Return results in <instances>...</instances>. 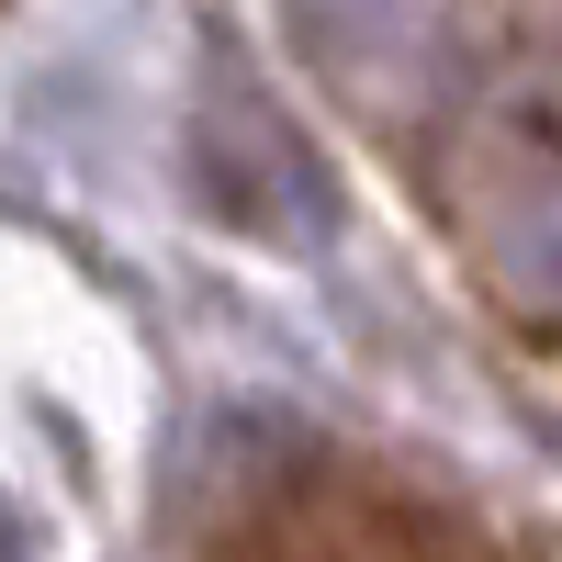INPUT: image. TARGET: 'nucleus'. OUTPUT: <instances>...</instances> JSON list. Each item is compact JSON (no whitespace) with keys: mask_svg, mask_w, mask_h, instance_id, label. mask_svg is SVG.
Here are the masks:
<instances>
[{"mask_svg":"<svg viewBox=\"0 0 562 562\" xmlns=\"http://www.w3.org/2000/svg\"><path fill=\"white\" fill-rule=\"evenodd\" d=\"M259 562H304V551H259ZM360 562H450V551H439V540H428V529H416L405 506H394V518H383V540H371Z\"/></svg>","mask_w":562,"mask_h":562,"instance_id":"1","label":"nucleus"}]
</instances>
